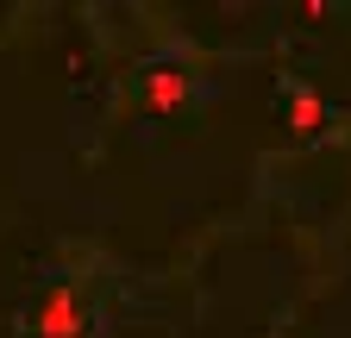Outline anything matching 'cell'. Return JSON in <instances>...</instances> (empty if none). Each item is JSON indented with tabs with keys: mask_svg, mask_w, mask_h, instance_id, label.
<instances>
[{
	"mask_svg": "<svg viewBox=\"0 0 351 338\" xmlns=\"http://www.w3.org/2000/svg\"><path fill=\"white\" fill-rule=\"evenodd\" d=\"M82 326H88V307L75 301L69 288H51L38 301V313H32V332L38 338H82Z\"/></svg>",
	"mask_w": 351,
	"mask_h": 338,
	"instance_id": "cell-1",
	"label": "cell"
},
{
	"mask_svg": "<svg viewBox=\"0 0 351 338\" xmlns=\"http://www.w3.org/2000/svg\"><path fill=\"white\" fill-rule=\"evenodd\" d=\"M195 88H189V75L182 69H157L151 75V88H145V101H151V113H169V107H182Z\"/></svg>",
	"mask_w": 351,
	"mask_h": 338,
	"instance_id": "cell-2",
	"label": "cell"
},
{
	"mask_svg": "<svg viewBox=\"0 0 351 338\" xmlns=\"http://www.w3.org/2000/svg\"><path fill=\"white\" fill-rule=\"evenodd\" d=\"M289 125H295L301 138L326 132V101H320V94H307V88H295V94H289Z\"/></svg>",
	"mask_w": 351,
	"mask_h": 338,
	"instance_id": "cell-3",
	"label": "cell"
}]
</instances>
